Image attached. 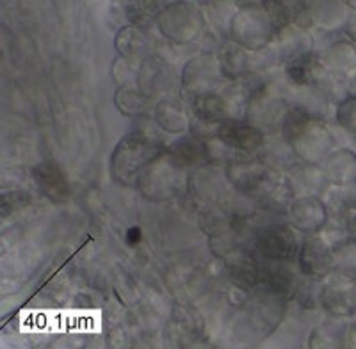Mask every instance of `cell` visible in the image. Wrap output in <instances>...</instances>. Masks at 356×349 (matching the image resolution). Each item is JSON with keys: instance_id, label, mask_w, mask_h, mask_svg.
<instances>
[{"instance_id": "1", "label": "cell", "mask_w": 356, "mask_h": 349, "mask_svg": "<svg viewBox=\"0 0 356 349\" xmlns=\"http://www.w3.org/2000/svg\"><path fill=\"white\" fill-rule=\"evenodd\" d=\"M282 134L294 157L308 166H323L324 161L337 150L335 136L328 123L301 106L285 111Z\"/></svg>"}, {"instance_id": "2", "label": "cell", "mask_w": 356, "mask_h": 349, "mask_svg": "<svg viewBox=\"0 0 356 349\" xmlns=\"http://www.w3.org/2000/svg\"><path fill=\"white\" fill-rule=\"evenodd\" d=\"M232 186L250 198L262 202L266 207H287L296 198L289 174L280 173L257 159H239L227 166Z\"/></svg>"}, {"instance_id": "3", "label": "cell", "mask_w": 356, "mask_h": 349, "mask_svg": "<svg viewBox=\"0 0 356 349\" xmlns=\"http://www.w3.org/2000/svg\"><path fill=\"white\" fill-rule=\"evenodd\" d=\"M278 22L267 2H246L235 9L228 20V34L235 47L244 52H259L275 41Z\"/></svg>"}, {"instance_id": "4", "label": "cell", "mask_w": 356, "mask_h": 349, "mask_svg": "<svg viewBox=\"0 0 356 349\" xmlns=\"http://www.w3.org/2000/svg\"><path fill=\"white\" fill-rule=\"evenodd\" d=\"M164 154V145L146 130H136L118 143L111 159L114 179L123 186H136L139 174Z\"/></svg>"}, {"instance_id": "5", "label": "cell", "mask_w": 356, "mask_h": 349, "mask_svg": "<svg viewBox=\"0 0 356 349\" xmlns=\"http://www.w3.org/2000/svg\"><path fill=\"white\" fill-rule=\"evenodd\" d=\"M184 182H186V168L178 164L168 152H164L139 174L136 187H139L145 198L166 202L180 193Z\"/></svg>"}, {"instance_id": "6", "label": "cell", "mask_w": 356, "mask_h": 349, "mask_svg": "<svg viewBox=\"0 0 356 349\" xmlns=\"http://www.w3.org/2000/svg\"><path fill=\"white\" fill-rule=\"evenodd\" d=\"M159 33L175 45L193 43L205 27L203 13L191 2L164 4L155 18Z\"/></svg>"}, {"instance_id": "7", "label": "cell", "mask_w": 356, "mask_h": 349, "mask_svg": "<svg viewBox=\"0 0 356 349\" xmlns=\"http://www.w3.org/2000/svg\"><path fill=\"white\" fill-rule=\"evenodd\" d=\"M319 305L332 317L356 316V282L348 276L332 273L326 276L319 289Z\"/></svg>"}, {"instance_id": "8", "label": "cell", "mask_w": 356, "mask_h": 349, "mask_svg": "<svg viewBox=\"0 0 356 349\" xmlns=\"http://www.w3.org/2000/svg\"><path fill=\"white\" fill-rule=\"evenodd\" d=\"M219 77H221V66L219 59L212 54H200V56L191 57L184 65L180 82L182 88L191 100L202 95L218 91Z\"/></svg>"}, {"instance_id": "9", "label": "cell", "mask_w": 356, "mask_h": 349, "mask_svg": "<svg viewBox=\"0 0 356 349\" xmlns=\"http://www.w3.org/2000/svg\"><path fill=\"white\" fill-rule=\"evenodd\" d=\"M287 214L291 227L307 237L319 236L330 223V209L321 196H296Z\"/></svg>"}, {"instance_id": "10", "label": "cell", "mask_w": 356, "mask_h": 349, "mask_svg": "<svg viewBox=\"0 0 356 349\" xmlns=\"http://www.w3.org/2000/svg\"><path fill=\"white\" fill-rule=\"evenodd\" d=\"M298 264L301 273L312 280H324L333 273L332 243L323 236H310L300 244Z\"/></svg>"}, {"instance_id": "11", "label": "cell", "mask_w": 356, "mask_h": 349, "mask_svg": "<svg viewBox=\"0 0 356 349\" xmlns=\"http://www.w3.org/2000/svg\"><path fill=\"white\" fill-rule=\"evenodd\" d=\"M316 59L324 72L351 77L356 72V45L348 38L332 40L317 50Z\"/></svg>"}, {"instance_id": "12", "label": "cell", "mask_w": 356, "mask_h": 349, "mask_svg": "<svg viewBox=\"0 0 356 349\" xmlns=\"http://www.w3.org/2000/svg\"><path fill=\"white\" fill-rule=\"evenodd\" d=\"M216 136L225 147L243 152V154H253L264 145L262 130L253 123L243 122V120H228V122L221 123Z\"/></svg>"}, {"instance_id": "13", "label": "cell", "mask_w": 356, "mask_h": 349, "mask_svg": "<svg viewBox=\"0 0 356 349\" xmlns=\"http://www.w3.org/2000/svg\"><path fill=\"white\" fill-rule=\"evenodd\" d=\"M273 43H276L278 54L289 61V65L314 57V38L308 33V29L301 25L289 24L282 27Z\"/></svg>"}, {"instance_id": "14", "label": "cell", "mask_w": 356, "mask_h": 349, "mask_svg": "<svg viewBox=\"0 0 356 349\" xmlns=\"http://www.w3.org/2000/svg\"><path fill=\"white\" fill-rule=\"evenodd\" d=\"M257 246L264 257L275 260L292 259L300 252L294 232L287 225H271L264 228L259 234Z\"/></svg>"}, {"instance_id": "15", "label": "cell", "mask_w": 356, "mask_h": 349, "mask_svg": "<svg viewBox=\"0 0 356 349\" xmlns=\"http://www.w3.org/2000/svg\"><path fill=\"white\" fill-rule=\"evenodd\" d=\"M323 173L328 186L335 189L356 187V152L349 148H337L323 163Z\"/></svg>"}, {"instance_id": "16", "label": "cell", "mask_w": 356, "mask_h": 349, "mask_svg": "<svg viewBox=\"0 0 356 349\" xmlns=\"http://www.w3.org/2000/svg\"><path fill=\"white\" fill-rule=\"evenodd\" d=\"M348 2H339V0H321V2H312L308 4V18L310 25L335 33V31H344L346 20L349 17Z\"/></svg>"}, {"instance_id": "17", "label": "cell", "mask_w": 356, "mask_h": 349, "mask_svg": "<svg viewBox=\"0 0 356 349\" xmlns=\"http://www.w3.org/2000/svg\"><path fill=\"white\" fill-rule=\"evenodd\" d=\"M155 123L170 134H186L189 129V111L178 98H161L154 111Z\"/></svg>"}, {"instance_id": "18", "label": "cell", "mask_w": 356, "mask_h": 349, "mask_svg": "<svg viewBox=\"0 0 356 349\" xmlns=\"http://www.w3.org/2000/svg\"><path fill=\"white\" fill-rule=\"evenodd\" d=\"M289 180L296 196H321V193L326 191L328 187L323 168L301 163L289 173Z\"/></svg>"}, {"instance_id": "19", "label": "cell", "mask_w": 356, "mask_h": 349, "mask_svg": "<svg viewBox=\"0 0 356 349\" xmlns=\"http://www.w3.org/2000/svg\"><path fill=\"white\" fill-rule=\"evenodd\" d=\"M191 109L196 114V118L205 123L221 125V123L230 120V106H228L227 98L219 95L218 91L193 98L191 100Z\"/></svg>"}, {"instance_id": "20", "label": "cell", "mask_w": 356, "mask_h": 349, "mask_svg": "<svg viewBox=\"0 0 356 349\" xmlns=\"http://www.w3.org/2000/svg\"><path fill=\"white\" fill-rule=\"evenodd\" d=\"M168 154L177 161L178 164H182L184 168L191 166V164L202 163L203 159L209 157L207 152V143L203 139L196 138V136H182V138L175 141L170 148Z\"/></svg>"}, {"instance_id": "21", "label": "cell", "mask_w": 356, "mask_h": 349, "mask_svg": "<svg viewBox=\"0 0 356 349\" xmlns=\"http://www.w3.org/2000/svg\"><path fill=\"white\" fill-rule=\"evenodd\" d=\"M333 273L356 282V239L348 236L332 244Z\"/></svg>"}, {"instance_id": "22", "label": "cell", "mask_w": 356, "mask_h": 349, "mask_svg": "<svg viewBox=\"0 0 356 349\" xmlns=\"http://www.w3.org/2000/svg\"><path fill=\"white\" fill-rule=\"evenodd\" d=\"M116 50L127 59H138L146 52V38L141 27L127 25L116 34Z\"/></svg>"}, {"instance_id": "23", "label": "cell", "mask_w": 356, "mask_h": 349, "mask_svg": "<svg viewBox=\"0 0 356 349\" xmlns=\"http://www.w3.org/2000/svg\"><path fill=\"white\" fill-rule=\"evenodd\" d=\"M36 180L40 187L44 191V195L52 198H61L63 193L66 191V180L63 179L61 171L57 170L52 164H43L36 170Z\"/></svg>"}, {"instance_id": "24", "label": "cell", "mask_w": 356, "mask_h": 349, "mask_svg": "<svg viewBox=\"0 0 356 349\" xmlns=\"http://www.w3.org/2000/svg\"><path fill=\"white\" fill-rule=\"evenodd\" d=\"M116 107L125 116L139 114L146 109V97L141 90L132 86H123L116 93Z\"/></svg>"}, {"instance_id": "25", "label": "cell", "mask_w": 356, "mask_h": 349, "mask_svg": "<svg viewBox=\"0 0 356 349\" xmlns=\"http://www.w3.org/2000/svg\"><path fill=\"white\" fill-rule=\"evenodd\" d=\"M246 52L239 47H228L222 50L219 59V66H221V74L228 75V77H239L244 74L246 68Z\"/></svg>"}, {"instance_id": "26", "label": "cell", "mask_w": 356, "mask_h": 349, "mask_svg": "<svg viewBox=\"0 0 356 349\" xmlns=\"http://www.w3.org/2000/svg\"><path fill=\"white\" fill-rule=\"evenodd\" d=\"M335 122L339 123L340 129L356 136V95H348L344 100L337 104Z\"/></svg>"}, {"instance_id": "27", "label": "cell", "mask_w": 356, "mask_h": 349, "mask_svg": "<svg viewBox=\"0 0 356 349\" xmlns=\"http://www.w3.org/2000/svg\"><path fill=\"white\" fill-rule=\"evenodd\" d=\"M312 349H342V342L337 337V333L328 328H316L310 339Z\"/></svg>"}, {"instance_id": "28", "label": "cell", "mask_w": 356, "mask_h": 349, "mask_svg": "<svg viewBox=\"0 0 356 349\" xmlns=\"http://www.w3.org/2000/svg\"><path fill=\"white\" fill-rule=\"evenodd\" d=\"M349 8H351V11H349V17L348 20H346L344 31H342V33L346 34V38H348L349 41H353L356 45V4H349Z\"/></svg>"}, {"instance_id": "29", "label": "cell", "mask_w": 356, "mask_h": 349, "mask_svg": "<svg viewBox=\"0 0 356 349\" xmlns=\"http://www.w3.org/2000/svg\"><path fill=\"white\" fill-rule=\"evenodd\" d=\"M349 236L356 239V212L353 214L351 220H349Z\"/></svg>"}]
</instances>
